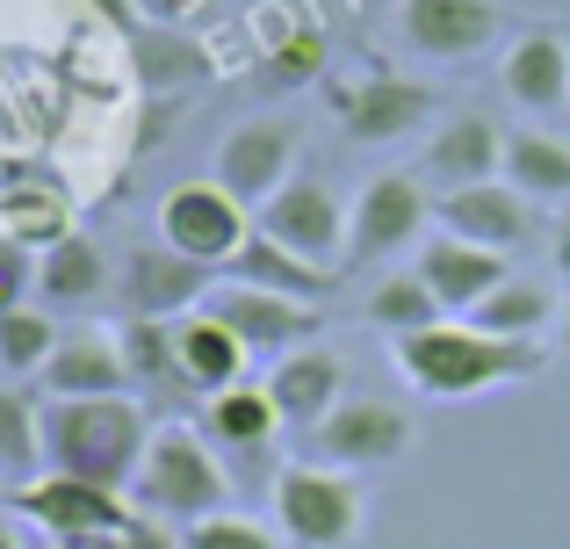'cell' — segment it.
I'll use <instances>...</instances> for the list:
<instances>
[{
  "mask_svg": "<svg viewBox=\"0 0 570 549\" xmlns=\"http://www.w3.org/2000/svg\"><path fill=\"white\" fill-rule=\"evenodd\" d=\"M37 383H43V398H124L130 362L116 347V333H66Z\"/></svg>",
  "mask_w": 570,
  "mask_h": 549,
  "instance_id": "ffe728a7",
  "label": "cell"
},
{
  "mask_svg": "<svg viewBox=\"0 0 570 549\" xmlns=\"http://www.w3.org/2000/svg\"><path fill=\"white\" fill-rule=\"evenodd\" d=\"M0 549H29V536H22V528L8 521V507H0Z\"/></svg>",
  "mask_w": 570,
  "mask_h": 549,
  "instance_id": "d590c367",
  "label": "cell"
},
{
  "mask_svg": "<svg viewBox=\"0 0 570 549\" xmlns=\"http://www.w3.org/2000/svg\"><path fill=\"white\" fill-rule=\"evenodd\" d=\"M58 340L66 333H58V318H43V311H29V304L0 311V376H43Z\"/></svg>",
  "mask_w": 570,
  "mask_h": 549,
  "instance_id": "f546056e",
  "label": "cell"
},
{
  "mask_svg": "<svg viewBox=\"0 0 570 549\" xmlns=\"http://www.w3.org/2000/svg\"><path fill=\"white\" fill-rule=\"evenodd\" d=\"M29 290H37V254H29V246H14L8 232H0V311H14Z\"/></svg>",
  "mask_w": 570,
  "mask_h": 549,
  "instance_id": "d6a6232c",
  "label": "cell"
},
{
  "mask_svg": "<svg viewBox=\"0 0 570 549\" xmlns=\"http://www.w3.org/2000/svg\"><path fill=\"white\" fill-rule=\"evenodd\" d=\"M289 174H296V130L282 124V116H253V124L224 130V145H217V174H209V182L232 188L246 210H261V203L275 196Z\"/></svg>",
  "mask_w": 570,
  "mask_h": 549,
  "instance_id": "5bb4252c",
  "label": "cell"
},
{
  "mask_svg": "<svg viewBox=\"0 0 570 549\" xmlns=\"http://www.w3.org/2000/svg\"><path fill=\"white\" fill-rule=\"evenodd\" d=\"M153 434H159L153 412L130 391L124 398H43V470H51V478L130 492Z\"/></svg>",
  "mask_w": 570,
  "mask_h": 549,
  "instance_id": "6da1fadb",
  "label": "cell"
},
{
  "mask_svg": "<svg viewBox=\"0 0 570 549\" xmlns=\"http://www.w3.org/2000/svg\"><path fill=\"white\" fill-rule=\"evenodd\" d=\"M433 225L470 239V246H491V254H520L542 232V217H534V203L513 182H476V188H448L433 203Z\"/></svg>",
  "mask_w": 570,
  "mask_h": 549,
  "instance_id": "4fadbf2b",
  "label": "cell"
},
{
  "mask_svg": "<svg viewBox=\"0 0 570 549\" xmlns=\"http://www.w3.org/2000/svg\"><path fill=\"white\" fill-rule=\"evenodd\" d=\"M549 261H557V275H563V290H570V210L557 217V232H549Z\"/></svg>",
  "mask_w": 570,
  "mask_h": 549,
  "instance_id": "e575fe53",
  "label": "cell"
},
{
  "mask_svg": "<svg viewBox=\"0 0 570 549\" xmlns=\"http://www.w3.org/2000/svg\"><path fill=\"white\" fill-rule=\"evenodd\" d=\"M66 549H124V528H116V536H80V542H66Z\"/></svg>",
  "mask_w": 570,
  "mask_h": 549,
  "instance_id": "8d00e7d4",
  "label": "cell"
},
{
  "mask_svg": "<svg viewBox=\"0 0 570 549\" xmlns=\"http://www.w3.org/2000/svg\"><path fill=\"white\" fill-rule=\"evenodd\" d=\"M217 268L174 254V246H130L124 254V311L130 318H188V311L209 304L217 290Z\"/></svg>",
  "mask_w": 570,
  "mask_h": 549,
  "instance_id": "7c38bea8",
  "label": "cell"
},
{
  "mask_svg": "<svg viewBox=\"0 0 570 549\" xmlns=\"http://www.w3.org/2000/svg\"><path fill=\"white\" fill-rule=\"evenodd\" d=\"M275 528L289 536L296 549H347L362 536V484L347 470H325V463H282L275 470Z\"/></svg>",
  "mask_w": 570,
  "mask_h": 549,
  "instance_id": "277c9868",
  "label": "cell"
},
{
  "mask_svg": "<svg viewBox=\"0 0 570 549\" xmlns=\"http://www.w3.org/2000/svg\"><path fill=\"white\" fill-rule=\"evenodd\" d=\"M181 549H275V536L246 513H209V521L181 528Z\"/></svg>",
  "mask_w": 570,
  "mask_h": 549,
  "instance_id": "1f68e13d",
  "label": "cell"
},
{
  "mask_svg": "<svg viewBox=\"0 0 570 549\" xmlns=\"http://www.w3.org/2000/svg\"><path fill=\"white\" fill-rule=\"evenodd\" d=\"M340 376H347V369H340V362H333L325 347H296V354H282V362L267 369V383H261V391L275 398L282 427H296V434H311V427H318L325 412L340 405Z\"/></svg>",
  "mask_w": 570,
  "mask_h": 549,
  "instance_id": "44dd1931",
  "label": "cell"
},
{
  "mask_svg": "<svg viewBox=\"0 0 570 549\" xmlns=\"http://www.w3.org/2000/svg\"><path fill=\"white\" fill-rule=\"evenodd\" d=\"M557 290L534 275H505L499 290L484 296V304L470 311V325H484V333H505V340H542L549 325H557Z\"/></svg>",
  "mask_w": 570,
  "mask_h": 549,
  "instance_id": "484cf974",
  "label": "cell"
},
{
  "mask_svg": "<svg viewBox=\"0 0 570 549\" xmlns=\"http://www.w3.org/2000/svg\"><path fill=\"white\" fill-rule=\"evenodd\" d=\"M224 282H253V290H275V296H296V304H325L333 296V268H318V261H304V254H289V246H275V239H261L253 232L246 246L232 254V268H224Z\"/></svg>",
  "mask_w": 570,
  "mask_h": 549,
  "instance_id": "7402d4cb",
  "label": "cell"
},
{
  "mask_svg": "<svg viewBox=\"0 0 570 549\" xmlns=\"http://www.w3.org/2000/svg\"><path fill=\"white\" fill-rule=\"evenodd\" d=\"M203 434L217 441L224 455H232L238 470H267L275 478V434H282V412H275V398L261 391V383H232V391H217L203 405ZM275 492V484H267Z\"/></svg>",
  "mask_w": 570,
  "mask_h": 549,
  "instance_id": "2e32d148",
  "label": "cell"
},
{
  "mask_svg": "<svg viewBox=\"0 0 570 549\" xmlns=\"http://www.w3.org/2000/svg\"><path fill=\"white\" fill-rule=\"evenodd\" d=\"M253 232L340 275V246H347V210H340V196H333L325 182H311V174H289V182H282L275 196H267L261 210H253Z\"/></svg>",
  "mask_w": 570,
  "mask_h": 549,
  "instance_id": "9c48e42d",
  "label": "cell"
},
{
  "mask_svg": "<svg viewBox=\"0 0 570 549\" xmlns=\"http://www.w3.org/2000/svg\"><path fill=\"white\" fill-rule=\"evenodd\" d=\"M390 354H397L404 383L426 398H484L499 383L542 369V340H505V333H484L470 318L462 325L441 318L426 333H404V340H390Z\"/></svg>",
  "mask_w": 570,
  "mask_h": 549,
  "instance_id": "7a4b0ae2",
  "label": "cell"
},
{
  "mask_svg": "<svg viewBox=\"0 0 570 549\" xmlns=\"http://www.w3.org/2000/svg\"><path fill=\"white\" fill-rule=\"evenodd\" d=\"M433 203L412 174H376L362 182V196L347 203V268H368V261H397L404 246H426Z\"/></svg>",
  "mask_w": 570,
  "mask_h": 549,
  "instance_id": "52a82bcc",
  "label": "cell"
},
{
  "mask_svg": "<svg viewBox=\"0 0 570 549\" xmlns=\"http://www.w3.org/2000/svg\"><path fill=\"white\" fill-rule=\"evenodd\" d=\"M448 311H441V296L419 282V268H397V275H383L376 290H368V325L390 340H404V333H426V325H441Z\"/></svg>",
  "mask_w": 570,
  "mask_h": 549,
  "instance_id": "f1b7e54d",
  "label": "cell"
},
{
  "mask_svg": "<svg viewBox=\"0 0 570 549\" xmlns=\"http://www.w3.org/2000/svg\"><path fill=\"white\" fill-rule=\"evenodd\" d=\"M419 282H426L433 296H441V311L448 318H470L476 304H484L491 290H499L505 275V254H491V246H470V239H455V232H433L426 246H419Z\"/></svg>",
  "mask_w": 570,
  "mask_h": 549,
  "instance_id": "ac0fdd59",
  "label": "cell"
},
{
  "mask_svg": "<svg viewBox=\"0 0 570 549\" xmlns=\"http://www.w3.org/2000/svg\"><path fill=\"white\" fill-rule=\"evenodd\" d=\"M253 239V210L217 182H181L167 203H159V246L203 261V268H232V254Z\"/></svg>",
  "mask_w": 570,
  "mask_h": 549,
  "instance_id": "8992f818",
  "label": "cell"
},
{
  "mask_svg": "<svg viewBox=\"0 0 570 549\" xmlns=\"http://www.w3.org/2000/svg\"><path fill=\"white\" fill-rule=\"evenodd\" d=\"M101 290H109V261H101V246L87 232H66V239H51L37 254V296L43 304H95Z\"/></svg>",
  "mask_w": 570,
  "mask_h": 549,
  "instance_id": "d4e9b609",
  "label": "cell"
},
{
  "mask_svg": "<svg viewBox=\"0 0 570 549\" xmlns=\"http://www.w3.org/2000/svg\"><path fill=\"white\" fill-rule=\"evenodd\" d=\"M419 167H426V182L448 188H476V182H499L505 174V130L491 124V116L462 109V116H441L426 138V153H419Z\"/></svg>",
  "mask_w": 570,
  "mask_h": 549,
  "instance_id": "e0dca14e",
  "label": "cell"
},
{
  "mask_svg": "<svg viewBox=\"0 0 570 549\" xmlns=\"http://www.w3.org/2000/svg\"><path fill=\"white\" fill-rule=\"evenodd\" d=\"M43 478V405L22 383H0V499Z\"/></svg>",
  "mask_w": 570,
  "mask_h": 549,
  "instance_id": "cb8c5ba5",
  "label": "cell"
},
{
  "mask_svg": "<svg viewBox=\"0 0 570 549\" xmlns=\"http://www.w3.org/2000/svg\"><path fill=\"white\" fill-rule=\"evenodd\" d=\"M325 101H333L340 130H347L354 145H397V138H412V130L433 116V87L397 80V72H362V80H333V87H325Z\"/></svg>",
  "mask_w": 570,
  "mask_h": 549,
  "instance_id": "8fae6325",
  "label": "cell"
},
{
  "mask_svg": "<svg viewBox=\"0 0 570 549\" xmlns=\"http://www.w3.org/2000/svg\"><path fill=\"white\" fill-rule=\"evenodd\" d=\"M203 311L246 354H275V362H282V354H296V347H311V340H318V325H325V304H296V296L253 290V282H217Z\"/></svg>",
  "mask_w": 570,
  "mask_h": 549,
  "instance_id": "ba28073f",
  "label": "cell"
},
{
  "mask_svg": "<svg viewBox=\"0 0 570 549\" xmlns=\"http://www.w3.org/2000/svg\"><path fill=\"white\" fill-rule=\"evenodd\" d=\"M174 325L181 318H124L116 325V347H124V362H130V383H145V391H188Z\"/></svg>",
  "mask_w": 570,
  "mask_h": 549,
  "instance_id": "83f0119b",
  "label": "cell"
},
{
  "mask_svg": "<svg viewBox=\"0 0 570 549\" xmlns=\"http://www.w3.org/2000/svg\"><path fill=\"white\" fill-rule=\"evenodd\" d=\"M397 29L419 58L462 66V58L491 51V37H499V0H404Z\"/></svg>",
  "mask_w": 570,
  "mask_h": 549,
  "instance_id": "9a60e30c",
  "label": "cell"
},
{
  "mask_svg": "<svg viewBox=\"0 0 570 549\" xmlns=\"http://www.w3.org/2000/svg\"><path fill=\"white\" fill-rule=\"evenodd\" d=\"M8 513H22L37 536L51 542H80V536H116V528L130 521V492H101V484H80V478H51L43 470L37 484H22V492L0 499Z\"/></svg>",
  "mask_w": 570,
  "mask_h": 549,
  "instance_id": "30bf717a",
  "label": "cell"
},
{
  "mask_svg": "<svg viewBox=\"0 0 570 549\" xmlns=\"http://www.w3.org/2000/svg\"><path fill=\"white\" fill-rule=\"evenodd\" d=\"M124 549H181V528L159 513H130L124 521Z\"/></svg>",
  "mask_w": 570,
  "mask_h": 549,
  "instance_id": "836d02e7",
  "label": "cell"
},
{
  "mask_svg": "<svg viewBox=\"0 0 570 549\" xmlns=\"http://www.w3.org/2000/svg\"><path fill=\"white\" fill-rule=\"evenodd\" d=\"M174 347H181V383H188V391L217 398V391H232V383H246V362H253V354L238 347V340L224 333L209 311H188V318L174 325Z\"/></svg>",
  "mask_w": 570,
  "mask_h": 549,
  "instance_id": "603a6c76",
  "label": "cell"
},
{
  "mask_svg": "<svg viewBox=\"0 0 570 549\" xmlns=\"http://www.w3.org/2000/svg\"><path fill=\"white\" fill-rule=\"evenodd\" d=\"M318 72H325V37L318 29H296V37H282L275 51L261 58L253 87H261V95H289V87H311Z\"/></svg>",
  "mask_w": 570,
  "mask_h": 549,
  "instance_id": "4dcf8cb0",
  "label": "cell"
},
{
  "mask_svg": "<svg viewBox=\"0 0 570 549\" xmlns=\"http://www.w3.org/2000/svg\"><path fill=\"white\" fill-rule=\"evenodd\" d=\"M412 434H419L412 412L390 405V398H340V405L304 434V449H311V463L354 478V470H390L404 449H412Z\"/></svg>",
  "mask_w": 570,
  "mask_h": 549,
  "instance_id": "5b68a950",
  "label": "cell"
},
{
  "mask_svg": "<svg viewBox=\"0 0 570 549\" xmlns=\"http://www.w3.org/2000/svg\"><path fill=\"white\" fill-rule=\"evenodd\" d=\"M499 87L528 116H563L570 109V29H528L499 58Z\"/></svg>",
  "mask_w": 570,
  "mask_h": 549,
  "instance_id": "d6986e66",
  "label": "cell"
},
{
  "mask_svg": "<svg viewBox=\"0 0 570 549\" xmlns=\"http://www.w3.org/2000/svg\"><path fill=\"white\" fill-rule=\"evenodd\" d=\"M557 340H563V354H570V296H563V311H557Z\"/></svg>",
  "mask_w": 570,
  "mask_h": 549,
  "instance_id": "74e56055",
  "label": "cell"
},
{
  "mask_svg": "<svg viewBox=\"0 0 570 549\" xmlns=\"http://www.w3.org/2000/svg\"><path fill=\"white\" fill-rule=\"evenodd\" d=\"M29 549H66V542H51V536H29Z\"/></svg>",
  "mask_w": 570,
  "mask_h": 549,
  "instance_id": "f35d334b",
  "label": "cell"
},
{
  "mask_svg": "<svg viewBox=\"0 0 570 549\" xmlns=\"http://www.w3.org/2000/svg\"><path fill=\"white\" fill-rule=\"evenodd\" d=\"M499 182H513L528 203H563L570 196V145L549 138V130H513Z\"/></svg>",
  "mask_w": 570,
  "mask_h": 549,
  "instance_id": "4316f807",
  "label": "cell"
},
{
  "mask_svg": "<svg viewBox=\"0 0 570 549\" xmlns=\"http://www.w3.org/2000/svg\"><path fill=\"white\" fill-rule=\"evenodd\" d=\"M130 507L159 513L174 528H195L209 513H232V478H224L217 449L195 427H159L138 463V484H130Z\"/></svg>",
  "mask_w": 570,
  "mask_h": 549,
  "instance_id": "3957f363",
  "label": "cell"
}]
</instances>
